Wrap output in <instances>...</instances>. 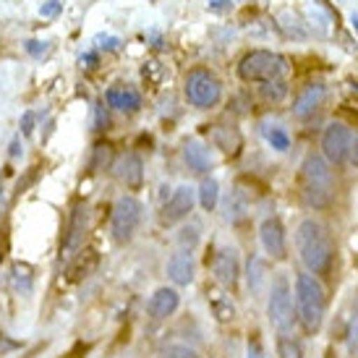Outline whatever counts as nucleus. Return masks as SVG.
Listing matches in <instances>:
<instances>
[{
    "label": "nucleus",
    "mask_w": 358,
    "mask_h": 358,
    "mask_svg": "<svg viewBox=\"0 0 358 358\" xmlns=\"http://www.w3.org/2000/svg\"><path fill=\"white\" fill-rule=\"evenodd\" d=\"M296 254L301 267L314 278H324L335 264V238L324 222L317 217H303L296 228Z\"/></svg>",
    "instance_id": "obj_1"
},
{
    "label": "nucleus",
    "mask_w": 358,
    "mask_h": 358,
    "mask_svg": "<svg viewBox=\"0 0 358 358\" xmlns=\"http://www.w3.org/2000/svg\"><path fill=\"white\" fill-rule=\"evenodd\" d=\"M293 308L303 335H317L327 319V288L306 269L293 275Z\"/></svg>",
    "instance_id": "obj_2"
},
{
    "label": "nucleus",
    "mask_w": 358,
    "mask_h": 358,
    "mask_svg": "<svg viewBox=\"0 0 358 358\" xmlns=\"http://www.w3.org/2000/svg\"><path fill=\"white\" fill-rule=\"evenodd\" d=\"M335 196V173L327 159L308 152L301 162V199L308 209H327Z\"/></svg>",
    "instance_id": "obj_3"
},
{
    "label": "nucleus",
    "mask_w": 358,
    "mask_h": 358,
    "mask_svg": "<svg viewBox=\"0 0 358 358\" xmlns=\"http://www.w3.org/2000/svg\"><path fill=\"white\" fill-rule=\"evenodd\" d=\"M264 311H267L269 327L278 335L290 332L296 324V308H293V280L288 272H272L267 296H264Z\"/></svg>",
    "instance_id": "obj_4"
},
{
    "label": "nucleus",
    "mask_w": 358,
    "mask_h": 358,
    "mask_svg": "<svg viewBox=\"0 0 358 358\" xmlns=\"http://www.w3.org/2000/svg\"><path fill=\"white\" fill-rule=\"evenodd\" d=\"M288 60L272 50H251L238 63V76L246 84H267L285 76Z\"/></svg>",
    "instance_id": "obj_5"
},
{
    "label": "nucleus",
    "mask_w": 358,
    "mask_h": 358,
    "mask_svg": "<svg viewBox=\"0 0 358 358\" xmlns=\"http://www.w3.org/2000/svg\"><path fill=\"white\" fill-rule=\"evenodd\" d=\"M141 220H144V204L131 194L118 196L110 212V238L118 246L131 243L136 230L141 228Z\"/></svg>",
    "instance_id": "obj_6"
},
{
    "label": "nucleus",
    "mask_w": 358,
    "mask_h": 358,
    "mask_svg": "<svg viewBox=\"0 0 358 358\" xmlns=\"http://www.w3.org/2000/svg\"><path fill=\"white\" fill-rule=\"evenodd\" d=\"M183 94L189 100L191 108L196 110H212L222 102V81L217 79V73L209 69H194L186 73L183 81Z\"/></svg>",
    "instance_id": "obj_7"
},
{
    "label": "nucleus",
    "mask_w": 358,
    "mask_h": 358,
    "mask_svg": "<svg viewBox=\"0 0 358 358\" xmlns=\"http://www.w3.org/2000/svg\"><path fill=\"white\" fill-rule=\"evenodd\" d=\"M212 278L215 285H220L222 290H236L238 288L241 278H243V267H241V257L236 246H220L212 254Z\"/></svg>",
    "instance_id": "obj_8"
},
{
    "label": "nucleus",
    "mask_w": 358,
    "mask_h": 358,
    "mask_svg": "<svg viewBox=\"0 0 358 358\" xmlns=\"http://www.w3.org/2000/svg\"><path fill=\"white\" fill-rule=\"evenodd\" d=\"M259 243L269 262H285L288 259V230L280 217H264L259 222Z\"/></svg>",
    "instance_id": "obj_9"
},
{
    "label": "nucleus",
    "mask_w": 358,
    "mask_h": 358,
    "mask_svg": "<svg viewBox=\"0 0 358 358\" xmlns=\"http://www.w3.org/2000/svg\"><path fill=\"white\" fill-rule=\"evenodd\" d=\"M350 139H353V131H350L343 120L327 123V129L322 134V157L327 159L332 168L348 162Z\"/></svg>",
    "instance_id": "obj_10"
},
{
    "label": "nucleus",
    "mask_w": 358,
    "mask_h": 358,
    "mask_svg": "<svg viewBox=\"0 0 358 358\" xmlns=\"http://www.w3.org/2000/svg\"><path fill=\"white\" fill-rule=\"evenodd\" d=\"M196 207V189L183 183L168 196V201L162 204V212H159V222L165 228H173V225H180L191 217V212Z\"/></svg>",
    "instance_id": "obj_11"
},
{
    "label": "nucleus",
    "mask_w": 358,
    "mask_h": 358,
    "mask_svg": "<svg viewBox=\"0 0 358 358\" xmlns=\"http://www.w3.org/2000/svg\"><path fill=\"white\" fill-rule=\"evenodd\" d=\"M87 230H90V209L87 204H76L73 212H71L69 222H66V233H63V241H60V257L73 259L84 246V238H87Z\"/></svg>",
    "instance_id": "obj_12"
},
{
    "label": "nucleus",
    "mask_w": 358,
    "mask_h": 358,
    "mask_svg": "<svg viewBox=\"0 0 358 358\" xmlns=\"http://www.w3.org/2000/svg\"><path fill=\"white\" fill-rule=\"evenodd\" d=\"M180 308V290L173 285H159L152 290V296L147 299V317L152 322H168L170 317H176Z\"/></svg>",
    "instance_id": "obj_13"
},
{
    "label": "nucleus",
    "mask_w": 358,
    "mask_h": 358,
    "mask_svg": "<svg viewBox=\"0 0 358 358\" xmlns=\"http://www.w3.org/2000/svg\"><path fill=\"white\" fill-rule=\"evenodd\" d=\"M165 275L173 288H189L196 280V259L191 251H173L165 262Z\"/></svg>",
    "instance_id": "obj_14"
},
{
    "label": "nucleus",
    "mask_w": 358,
    "mask_h": 358,
    "mask_svg": "<svg viewBox=\"0 0 358 358\" xmlns=\"http://www.w3.org/2000/svg\"><path fill=\"white\" fill-rule=\"evenodd\" d=\"M324 100H327V87L324 84H306L303 90L296 94V100H293V118L299 120H306L311 118L314 113H317L322 105H324Z\"/></svg>",
    "instance_id": "obj_15"
},
{
    "label": "nucleus",
    "mask_w": 358,
    "mask_h": 358,
    "mask_svg": "<svg viewBox=\"0 0 358 358\" xmlns=\"http://www.w3.org/2000/svg\"><path fill=\"white\" fill-rule=\"evenodd\" d=\"M105 102H108L110 110L115 113H139L141 110V92L131 84H113L108 92H105Z\"/></svg>",
    "instance_id": "obj_16"
},
{
    "label": "nucleus",
    "mask_w": 358,
    "mask_h": 358,
    "mask_svg": "<svg viewBox=\"0 0 358 358\" xmlns=\"http://www.w3.org/2000/svg\"><path fill=\"white\" fill-rule=\"evenodd\" d=\"M243 278H246L251 296L254 299H264L269 288V280H272V275H269V262L264 257H259V254H251L249 262H246Z\"/></svg>",
    "instance_id": "obj_17"
},
{
    "label": "nucleus",
    "mask_w": 358,
    "mask_h": 358,
    "mask_svg": "<svg viewBox=\"0 0 358 358\" xmlns=\"http://www.w3.org/2000/svg\"><path fill=\"white\" fill-rule=\"evenodd\" d=\"M113 176H115L123 186L139 189L141 183H144V159H141L136 152L120 155V157L115 159V165H113Z\"/></svg>",
    "instance_id": "obj_18"
},
{
    "label": "nucleus",
    "mask_w": 358,
    "mask_h": 358,
    "mask_svg": "<svg viewBox=\"0 0 358 358\" xmlns=\"http://www.w3.org/2000/svg\"><path fill=\"white\" fill-rule=\"evenodd\" d=\"M183 162L196 176H207L209 170H212V155H209V150L199 139H189L183 144Z\"/></svg>",
    "instance_id": "obj_19"
},
{
    "label": "nucleus",
    "mask_w": 358,
    "mask_h": 358,
    "mask_svg": "<svg viewBox=\"0 0 358 358\" xmlns=\"http://www.w3.org/2000/svg\"><path fill=\"white\" fill-rule=\"evenodd\" d=\"M207 301L220 322H233V319H236V306H233V301H230L228 290H222L220 285L217 288H209Z\"/></svg>",
    "instance_id": "obj_20"
},
{
    "label": "nucleus",
    "mask_w": 358,
    "mask_h": 358,
    "mask_svg": "<svg viewBox=\"0 0 358 358\" xmlns=\"http://www.w3.org/2000/svg\"><path fill=\"white\" fill-rule=\"evenodd\" d=\"M249 209H251V201L246 196V191L243 189L230 191L228 204H225V217H228V222H233V225L243 222V220L249 217Z\"/></svg>",
    "instance_id": "obj_21"
},
{
    "label": "nucleus",
    "mask_w": 358,
    "mask_h": 358,
    "mask_svg": "<svg viewBox=\"0 0 358 358\" xmlns=\"http://www.w3.org/2000/svg\"><path fill=\"white\" fill-rule=\"evenodd\" d=\"M275 353H278V358H306L303 343L290 332H282L275 338Z\"/></svg>",
    "instance_id": "obj_22"
},
{
    "label": "nucleus",
    "mask_w": 358,
    "mask_h": 358,
    "mask_svg": "<svg viewBox=\"0 0 358 358\" xmlns=\"http://www.w3.org/2000/svg\"><path fill=\"white\" fill-rule=\"evenodd\" d=\"M176 241H178V249L180 251H196V246L201 243V225L196 222V220H189V222H183L178 228V236H176Z\"/></svg>",
    "instance_id": "obj_23"
},
{
    "label": "nucleus",
    "mask_w": 358,
    "mask_h": 358,
    "mask_svg": "<svg viewBox=\"0 0 358 358\" xmlns=\"http://www.w3.org/2000/svg\"><path fill=\"white\" fill-rule=\"evenodd\" d=\"M196 201H199V207L204 212H212V209L217 207L220 201V183L215 178H209L204 176L199 183V189H196Z\"/></svg>",
    "instance_id": "obj_24"
},
{
    "label": "nucleus",
    "mask_w": 358,
    "mask_h": 358,
    "mask_svg": "<svg viewBox=\"0 0 358 358\" xmlns=\"http://www.w3.org/2000/svg\"><path fill=\"white\" fill-rule=\"evenodd\" d=\"M264 139L275 152H288L290 150V134L282 126H264Z\"/></svg>",
    "instance_id": "obj_25"
},
{
    "label": "nucleus",
    "mask_w": 358,
    "mask_h": 358,
    "mask_svg": "<svg viewBox=\"0 0 358 358\" xmlns=\"http://www.w3.org/2000/svg\"><path fill=\"white\" fill-rule=\"evenodd\" d=\"M215 144H217L222 152H238L241 134L236 129H225V126H217V129H215Z\"/></svg>",
    "instance_id": "obj_26"
},
{
    "label": "nucleus",
    "mask_w": 358,
    "mask_h": 358,
    "mask_svg": "<svg viewBox=\"0 0 358 358\" xmlns=\"http://www.w3.org/2000/svg\"><path fill=\"white\" fill-rule=\"evenodd\" d=\"M159 358H201V353L189 343H168L159 350Z\"/></svg>",
    "instance_id": "obj_27"
},
{
    "label": "nucleus",
    "mask_w": 358,
    "mask_h": 358,
    "mask_svg": "<svg viewBox=\"0 0 358 358\" xmlns=\"http://www.w3.org/2000/svg\"><path fill=\"white\" fill-rule=\"evenodd\" d=\"M285 94H288V84L282 79L278 81H267V84H262V97L267 102H280L285 100Z\"/></svg>",
    "instance_id": "obj_28"
},
{
    "label": "nucleus",
    "mask_w": 358,
    "mask_h": 358,
    "mask_svg": "<svg viewBox=\"0 0 358 358\" xmlns=\"http://www.w3.org/2000/svg\"><path fill=\"white\" fill-rule=\"evenodd\" d=\"M243 358H267V350L262 345L259 335H249L246 340V350H243Z\"/></svg>",
    "instance_id": "obj_29"
},
{
    "label": "nucleus",
    "mask_w": 358,
    "mask_h": 358,
    "mask_svg": "<svg viewBox=\"0 0 358 358\" xmlns=\"http://www.w3.org/2000/svg\"><path fill=\"white\" fill-rule=\"evenodd\" d=\"M60 10H63V3H60V0H48V3H42L40 6V16H45V19H55Z\"/></svg>",
    "instance_id": "obj_30"
},
{
    "label": "nucleus",
    "mask_w": 358,
    "mask_h": 358,
    "mask_svg": "<svg viewBox=\"0 0 358 358\" xmlns=\"http://www.w3.org/2000/svg\"><path fill=\"white\" fill-rule=\"evenodd\" d=\"M24 50L29 52L31 58H42V55H45V52H48V42L29 40V42H24Z\"/></svg>",
    "instance_id": "obj_31"
},
{
    "label": "nucleus",
    "mask_w": 358,
    "mask_h": 358,
    "mask_svg": "<svg viewBox=\"0 0 358 358\" xmlns=\"http://www.w3.org/2000/svg\"><path fill=\"white\" fill-rule=\"evenodd\" d=\"M350 348H358V303H356V311H353V317H350Z\"/></svg>",
    "instance_id": "obj_32"
},
{
    "label": "nucleus",
    "mask_w": 358,
    "mask_h": 358,
    "mask_svg": "<svg viewBox=\"0 0 358 358\" xmlns=\"http://www.w3.org/2000/svg\"><path fill=\"white\" fill-rule=\"evenodd\" d=\"M233 8V3L230 0H209V10L212 13H225V10Z\"/></svg>",
    "instance_id": "obj_33"
},
{
    "label": "nucleus",
    "mask_w": 358,
    "mask_h": 358,
    "mask_svg": "<svg viewBox=\"0 0 358 358\" xmlns=\"http://www.w3.org/2000/svg\"><path fill=\"white\" fill-rule=\"evenodd\" d=\"M31 131H34V113L27 110L24 118H21V134H31Z\"/></svg>",
    "instance_id": "obj_34"
},
{
    "label": "nucleus",
    "mask_w": 358,
    "mask_h": 358,
    "mask_svg": "<svg viewBox=\"0 0 358 358\" xmlns=\"http://www.w3.org/2000/svg\"><path fill=\"white\" fill-rule=\"evenodd\" d=\"M348 162H350V165H353V168H358V134H353V139H350Z\"/></svg>",
    "instance_id": "obj_35"
},
{
    "label": "nucleus",
    "mask_w": 358,
    "mask_h": 358,
    "mask_svg": "<svg viewBox=\"0 0 358 358\" xmlns=\"http://www.w3.org/2000/svg\"><path fill=\"white\" fill-rule=\"evenodd\" d=\"M102 126H108V110L97 108V129H102Z\"/></svg>",
    "instance_id": "obj_36"
},
{
    "label": "nucleus",
    "mask_w": 358,
    "mask_h": 358,
    "mask_svg": "<svg viewBox=\"0 0 358 358\" xmlns=\"http://www.w3.org/2000/svg\"><path fill=\"white\" fill-rule=\"evenodd\" d=\"M13 348H16V343H10V340H6L3 335H0V356H3V353H8V350H13Z\"/></svg>",
    "instance_id": "obj_37"
},
{
    "label": "nucleus",
    "mask_w": 358,
    "mask_h": 358,
    "mask_svg": "<svg viewBox=\"0 0 358 358\" xmlns=\"http://www.w3.org/2000/svg\"><path fill=\"white\" fill-rule=\"evenodd\" d=\"M97 63V55L94 52H87V55H81V66H87V69H92Z\"/></svg>",
    "instance_id": "obj_38"
},
{
    "label": "nucleus",
    "mask_w": 358,
    "mask_h": 358,
    "mask_svg": "<svg viewBox=\"0 0 358 358\" xmlns=\"http://www.w3.org/2000/svg\"><path fill=\"white\" fill-rule=\"evenodd\" d=\"M21 155V136H16V139L10 141V157H19Z\"/></svg>",
    "instance_id": "obj_39"
},
{
    "label": "nucleus",
    "mask_w": 358,
    "mask_h": 358,
    "mask_svg": "<svg viewBox=\"0 0 358 358\" xmlns=\"http://www.w3.org/2000/svg\"><path fill=\"white\" fill-rule=\"evenodd\" d=\"M353 27H356V31H358V16H353Z\"/></svg>",
    "instance_id": "obj_40"
}]
</instances>
